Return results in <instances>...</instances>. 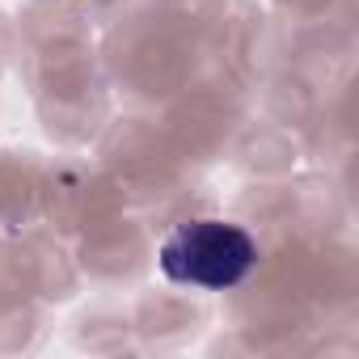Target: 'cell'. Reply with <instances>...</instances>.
<instances>
[{
  "label": "cell",
  "mask_w": 359,
  "mask_h": 359,
  "mask_svg": "<svg viewBox=\"0 0 359 359\" xmlns=\"http://www.w3.org/2000/svg\"><path fill=\"white\" fill-rule=\"evenodd\" d=\"M161 275L182 287H203V292H224L237 287L254 266H258V245L241 224L229 220H187L161 241Z\"/></svg>",
  "instance_id": "6da1fadb"
}]
</instances>
